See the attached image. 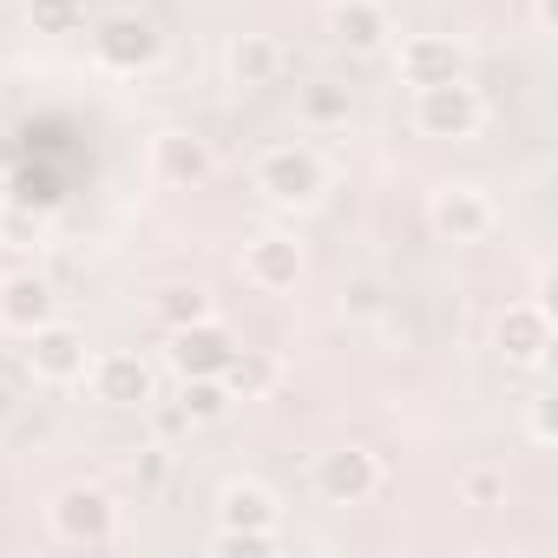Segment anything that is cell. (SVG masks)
Masks as SVG:
<instances>
[{
    "label": "cell",
    "instance_id": "cell-1",
    "mask_svg": "<svg viewBox=\"0 0 558 558\" xmlns=\"http://www.w3.org/2000/svg\"><path fill=\"white\" fill-rule=\"evenodd\" d=\"M323 184H329V171H323V158H316L310 145H269V151L256 158V191H263L269 204H283V210L316 204Z\"/></svg>",
    "mask_w": 558,
    "mask_h": 558
},
{
    "label": "cell",
    "instance_id": "cell-2",
    "mask_svg": "<svg viewBox=\"0 0 558 558\" xmlns=\"http://www.w3.org/2000/svg\"><path fill=\"white\" fill-rule=\"evenodd\" d=\"M158 53H165V34H158V21H145V14H106V21L93 27V60H99L106 73H119V80L151 73Z\"/></svg>",
    "mask_w": 558,
    "mask_h": 558
},
{
    "label": "cell",
    "instance_id": "cell-3",
    "mask_svg": "<svg viewBox=\"0 0 558 558\" xmlns=\"http://www.w3.org/2000/svg\"><path fill=\"white\" fill-rule=\"evenodd\" d=\"M47 519H53V538H66V545H112L119 538V506H112L106 486H66V493H53Z\"/></svg>",
    "mask_w": 558,
    "mask_h": 558
},
{
    "label": "cell",
    "instance_id": "cell-4",
    "mask_svg": "<svg viewBox=\"0 0 558 558\" xmlns=\"http://www.w3.org/2000/svg\"><path fill=\"white\" fill-rule=\"evenodd\" d=\"M414 125L427 138H473L486 125V99L466 86V80H447V86H421L414 93Z\"/></svg>",
    "mask_w": 558,
    "mask_h": 558
},
{
    "label": "cell",
    "instance_id": "cell-5",
    "mask_svg": "<svg viewBox=\"0 0 558 558\" xmlns=\"http://www.w3.org/2000/svg\"><path fill=\"white\" fill-rule=\"evenodd\" d=\"M316 493L329 506H368L381 493V460L368 447H329L316 460Z\"/></svg>",
    "mask_w": 558,
    "mask_h": 558
},
{
    "label": "cell",
    "instance_id": "cell-6",
    "mask_svg": "<svg viewBox=\"0 0 558 558\" xmlns=\"http://www.w3.org/2000/svg\"><path fill=\"white\" fill-rule=\"evenodd\" d=\"M243 276H250L263 296L296 290V283H303V243H296V236H283V230L250 236V243H243Z\"/></svg>",
    "mask_w": 558,
    "mask_h": 558
},
{
    "label": "cell",
    "instance_id": "cell-7",
    "mask_svg": "<svg viewBox=\"0 0 558 558\" xmlns=\"http://www.w3.org/2000/svg\"><path fill=\"white\" fill-rule=\"evenodd\" d=\"M217 171V158H210V145L197 138V132H158L151 138V184H165V191H197L204 178Z\"/></svg>",
    "mask_w": 558,
    "mask_h": 558
},
{
    "label": "cell",
    "instance_id": "cell-8",
    "mask_svg": "<svg viewBox=\"0 0 558 558\" xmlns=\"http://www.w3.org/2000/svg\"><path fill=\"white\" fill-rule=\"evenodd\" d=\"M27 368H34V381H80L86 375V336L80 329H66L60 316L53 323H40V329H27Z\"/></svg>",
    "mask_w": 558,
    "mask_h": 558
},
{
    "label": "cell",
    "instance_id": "cell-9",
    "mask_svg": "<svg viewBox=\"0 0 558 558\" xmlns=\"http://www.w3.org/2000/svg\"><path fill=\"white\" fill-rule=\"evenodd\" d=\"M401 80L421 93V86H447V80H466V47L453 34H408L401 40Z\"/></svg>",
    "mask_w": 558,
    "mask_h": 558
},
{
    "label": "cell",
    "instance_id": "cell-10",
    "mask_svg": "<svg viewBox=\"0 0 558 558\" xmlns=\"http://www.w3.org/2000/svg\"><path fill=\"white\" fill-rule=\"evenodd\" d=\"M427 217H434V230L447 243H480L493 230V197L480 184H440L434 204H427Z\"/></svg>",
    "mask_w": 558,
    "mask_h": 558
},
{
    "label": "cell",
    "instance_id": "cell-11",
    "mask_svg": "<svg viewBox=\"0 0 558 558\" xmlns=\"http://www.w3.org/2000/svg\"><path fill=\"white\" fill-rule=\"evenodd\" d=\"M493 342L512 368H538L551 349V310L545 303H506V316L493 323Z\"/></svg>",
    "mask_w": 558,
    "mask_h": 558
},
{
    "label": "cell",
    "instance_id": "cell-12",
    "mask_svg": "<svg viewBox=\"0 0 558 558\" xmlns=\"http://www.w3.org/2000/svg\"><path fill=\"white\" fill-rule=\"evenodd\" d=\"M283 66H290V53H283V40H276V34H236L223 47V73H230L236 93L276 86V80H283Z\"/></svg>",
    "mask_w": 558,
    "mask_h": 558
},
{
    "label": "cell",
    "instance_id": "cell-13",
    "mask_svg": "<svg viewBox=\"0 0 558 558\" xmlns=\"http://www.w3.org/2000/svg\"><path fill=\"white\" fill-rule=\"evenodd\" d=\"M171 368L178 375H223V362L236 355V336L217 323V316H204V323H184V329H171Z\"/></svg>",
    "mask_w": 558,
    "mask_h": 558
},
{
    "label": "cell",
    "instance_id": "cell-14",
    "mask_svg": "<svg viewBox=\"0 0 558 558\" xmlns=\"http://www.w3.org/2000/svg\"><path fill=\"white\" fill-rule=\"evenodd\" d=\"M86 375H93V395L106 401V408H145L151 395H158V375H151V362L145 355H99V362H86Z\"/></svg>",
    "mask_w": 558,
    "mask_h": 558
},
{
    "label": "cell",
    "instance_id": "cell-15",
    "mask_svg": "<svg viewBox=\"0 0 558 558\" xmlns=\"http://www.w3.org/2000/svg\"><path fill=\"white\" fill-rule=\"evenodd\" d=\"M388 34H395V14L381 0H329V40L336 47L375 53V47H388Z\"/></svg>",
    "mask_w": 558,
    "mask_h": 558
},
{
    "label": "cell",
    "instance_id": "cell-16",
    "mask_svg": "<svg viewBox=\"0 0 558 558\" xmlns=\"http://www.w3.org/2000/svg\"><path fill=\"white\" fill-rule=\"evenodd\" d=\"M53 310H60V296H53V283L47 276H0V323L8 329H40V323H53Z\"/></svg>",
    "mask_w": 558,
    "mask_h": 558
},
{
    "label": "cell",
    "instance_id": "cell-17",
    "mask_svg": "<svg viewBox=\"0 0 558 558\" xmlns=\"http://www.w3.org/2000/svg\"><path fill=\"white\" fill-rule=\"evenodd\" d=\"M217 525H236V532H263V525H283V506L263 480H230L217 493Z\"/></svg>",
    "mask_w": 558,
    "mask_h": 558
},
{
    "label": "cell",
    "instance_id": "cell-18",
    "mask_svg": "<svg viewBox=\"0 0 558 558\" xmlns=\"http://www.w3.org/2000/svg\"><path fill=\"white\" fill-rule=\"evenodd\" d=\"M276 375H283V368H276V355H263V349H236L230 362H223V388H230V401H256V395H269L276 388Z\"/></svg>",
    "mask_w": 558,
    "mask_h": 558
},
{
    "label": "cell",
    "instance_id": "cell-19",
    "mask_svg": "<svg viewBox=\"0 0 558 558\" xmlns=\"http://www.w3.org/2000/svg\"><path fill=\"white\" fill-rule=\"evenodd\" d=\"M296 112H303V125H316V132H329V125H349V112H355V99H349V86H336V80H316V86H303V99H296Z\"/></svg>",
    "mask_w": 558,
    "mask_h": 558
},
{
    "label": "cell",
    "instance_id": "cell-20",
    "mask_svg": "<svg viewBox=\"0 0 558 558\" xmlns=\"http://www.w3.org/2000/svg\"><path fill=\"white\" fill-rule=\"evenodd\" d=\"M178 401H184V414H191V427H217V421L230 414V388H223L217 375H184V388H178Z\"/></svg>",
    "mask_w": 558,
    "mask_h": 558
},
{
    "label": "cell",
    "instance_id": "cell-21",
    "mask_svg": "<svg viewBox=\"0 0 558 558\" xmlns=\"http://www.w3.org/2000/svg\"><path fill=\"white\" fill-rule=\"evenodd\" d=\"M151 316H158L165 329H184V323H204V316H210V296H204L197 283H171V290L151 296Z\"/></svg>",
    "mask_w": 558,
    "mask_h": 558
},
{
    "label": "cell",
    "instance_id": "cell-22",
    "mask_svg": "<svg viewBox=\"0 0 558 558\" xmlns=\"http://www.w3.org/2000/svg\"><path fill=\"white\" fill-rule=\"evenodd\" d=\"M27 27L34 34H53V40L86 34V0H27Z\"/></svg>",
    "mask_w": 558,
    "mask_h": 558
},
{
    "label": "cell",
    "instance_id": "cell-23",
    "mask_svg": "<svg viewBox=\"0 0 558 558\" xmlns=\"http://www.w3.org/2000/svg\"><path fill=\"white\" fill-rule=\"evenodd\" d=\"M276 545V525H263V532H236V525H217V538H210V551H223V558H269Z\"/></svg>",
    "mask_w": 558,
    "mask_h": 558
},
{
    "label": "cell",
    "instance_id": "cell-24",
    "mask_svg": "<svg viewBox=\"0 0 558 558\" xmlns=\"http://www.w3.org/2000/svg\"><path fill=\"white\" fill-rule=\"evenodd\" d=\"M460 499L480 506V512L506 506V473H499V466H466V473H460Z\"/></svg>",
    "mask_w": 558,
    "mask_h": 558
},
{
    "label": "cell",
    "instance_id": "cell-25",
    "mask_svg": "<svg viewBox=\"0 0 558 558\" xmlns=\"http://www.w3.org/2000/svg\"><path fill=\"white\" fill-rule=\"evenodd\" d=\"M27 388H34L27 355H21V362H14V355H0V414H14V408L27 401Z\"/></svg>",
    "mask_w": 558,
    "mask_h": 558
},
{
    "label": "cell",
    "instance_id": "cell-26",
    "mask_svg": "<svg viewBox=\"0 0 558 558\" xmlns=\"http://www.w3.org/2000/svg\"><path fill=\"white\" fill-rule=\"evenodd\" d=\"M145 408H151V434H158V440H184V434H191V414H184V401H158V395H151Z\"/></svg>",
    "mask_w": 558,
    "mask_h": 558
},
{
    "label": "cell",
    "instance_id": "cell-27",
    "mask_svg": "<svg viewBox=\"0 0 558 558\" xmlns=\"http://www.w3.org/2000/svg\"><path fill=\"white\" fill-rule=\"evenodd\" d=\"M525 427H532L538 447H551V440H558V414H551V401H532V421H525Z\"/></svg>",
    "mask_w": 558,
    "mask_h": 558
},
{
    "label": "cell",
    "instance_id": "cell-28",
    "mask_svg": "<svg viewBox=\"0 0 558 558\" xmlns=\"http://www.w3.org/2000/svg\"><path fill=\"white\" fill-rule=\"evenodd\" d=\"M165 473H171V460H165V440H158V447L138 460V480H145V486H165Z\"/></svg>",
    "mask_w": 558,
    "mask_h": 558
},
{
    "label": "cell",
    "instance_id": "cell-29",
    "mask_svg": "<svg viewBox=\"0 0 558 558\" xmlns=\"http://www.w3.org/2000/svg\"><path fill=\"white\" fill-rule=\"evenodd\" d=\"M538 27H558V0H538Z\"/></svg>",
    "mask_w": 558,
    "mask_h": 558
}]
</instances>
